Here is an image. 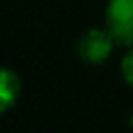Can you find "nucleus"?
<instances>
[{
  "label": "nucleus",
  "mask_w": 133,
  "mask_h": 133,
  "mask_svg": "<svg viewBox=\"0 0 133 133\" xmlns=\"http://www.w3.org/2000/svg\"><path fill=\"white\" fill-rule=\"evenodd\" d=\"M106 27L116 44L133 46V0H110L106 8Z\"/></svg>",
  "instance_id": "nucleus-1"
},
{
  "label": "nucleus",
  "mask_w": 133,
  "mask_h": 133,
  "mask_svg": "<svg viewBox=\"0 0 133 133\" xmlns=\"http://www.w3.org/2000/svg\"><path fill=\"white\" fill-rule=\"evenodd\" d=\"M114 37L112 33L106 29H100V27H94L89 31H85L77 44V52L79 56L89 62V64H100L104 62L110 54H112V48H114Z\"/></svg>",
  "instance_id": "nucleus-2"
},
{
  "label": "nucleus",
  "mask_w": 133,
  "mask_h": 133,
  "mask_svg": "<svg viewBox=\"0 0 133 133\" xmlns=\"http://www.w3.org/2000/svg\"><path fill=\"white\" fill-rule=\"evenodd\" d=\"M19 89H21L19 77H17L10 69L0 66V114L6 112V110L17 102Z\"/></svg>",
  "instance_id": "nucleus-3"
},
{
  "label": "nucleus",
  "mask_w": 133,
  "mask_h": 133,
  "mask_svg": "<svg viewBox=\"0 0 133 133\" xmlns=\"http://www.w3.org/2000/svg\"><path fill=\"white\" fill-rule=\"evenodd\" d=\"M121 71H123V77H125V81L133 87V46H131V50L123 56V62H121Z\"/></svg>",
  "instance_id": "nucleus-4"
},
{
  "label": "nucleus",
  "mask_w": 133,
  "mask_h": 133,
  "mask_svg": "<svg viewBox=\"0 0 133 133\" xmlns=\"http://www.w3.org/2000/svg\"><path fill=\"white\" fill-rule=\"evenodd\" d=\"M131 123H133V116H131Z\"/></svg>",
  "instance_id": "nucleus-5"
}]
</instances>
